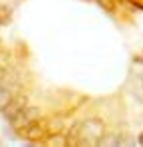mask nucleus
<instances>
[{
    "mask_svg": "<svg viewBox=\"0 0 143 147\" xmlns=\"http://www.w3.org/2000/svg\"><path fill=\"white\" fill-rule=\"evenodd\" d=\"M16 137H20L28 145H46V141L50 139V131H48V125H46V115L34 119L32 123H28L22 129H18Z\"/></svg>",
    "mask_w": 143,
    "mask_h": 147,
    "instance_id": "1",
    "label": "nucleus"
},
{
    "mask_svg": "<svg viewBox=\"0 0 143 147\" xmlns=\"http://www.w3.org/2000/svg\"><path fill=\"white\" fill-rule=\"evenodd\" d=\"M44 115V111H42V105H38V103H28L26 107H24L22 111L12 119V121H8V127L16 133L18 129H22V127H26L28 123H32L34 119H38V117H42Z\"/></svg>",
    "mask_w": 143,
    "mask_h": 147,
    "instance_id": "2",
    "label": "nucleus"
},
{
    "mask_svg": "<svg viewBox=\"0 0 143 147\" xmlns=\"http://www.w3.org/2000/svg\"><path fill=\"white\" fill-rule=\"evenodd\" d=\"M28 103H30V94L28 92H16V94H12V98L8 99V103L4 105V109L0 111V115L4 117L6 123L12 121Z\"/></svg>",
    "mask_w": 143,
    "mask_h": 147,
    "instance_id": "3",
    "label": "nucleus"
},
{
    "mask_svg": "<svg viewBox=\"0 0 143 147\" xmlns=\"http://www.w3.org/2000/svg\"><path fill=\"white\" fill-rule=\"evenodd\" d=\"M127 92L131 94V98L135 99L137 103L143 105V70L135 72L131 70L129 78H127Z\"/></svg>",
    "mask_w": 143,
    "mask_h": 147,
    "instance_id": "4",
    "label": "nucleus"
},
{
    "mask_svg": "<svg viewBox=\"0 0 143 147\" xmlns=\"http://www.w3.org/2000/svg\"><path fill=\"white\" fill-rule=\"evenodd\" d=\"M94 2L105 12V14H109L111 18H115V20H119V22H123L121 14H131L129 10H125V8L119 4L117 0H94Z\"/></svg>",
    "mask_w": 143,
    "mask_h": 147,
    "instance_id": "5",
    "label": "nucleus"
},
{
    "mask_svg": "<svg viewBox=\"0 0 143 147\" xmlns=\"http://www.w3.org/2000/svg\"><path fill=\"white\" fill-rule=\"evenodd\" d=\"M14 18V6L8 4V2H2L0 4V24L2 26H8Z\"/></svg>",
    "mask_w": 143,
    "mask_h": 147,
    "instance_id": "6",
    "label": "nucleus"
},
{
    "mask_svg": "<svg viewBox=\"0 0 143 147\" xmlns=\"http://www.w3.org/2000/svg\"><path fill=\"white\" fill-rule=\"evenodd\" d=\"M12 98V92L10 90H6L4 86H0V111L4 109V105L8 103V99Z\"/></svg>",
    "mask_w": 143,
    "mask_h": 147,
    "instance_id": "7",
    "label": "nucleus"
},
{
    "mask_svg": "<svg viewBox=\"0 0 143 147\" xmlns=\"http://www.w3.org/2000/svg\"><path fill=\"white\" fill-rule=\"evenodd\" d=\"M0 58H4V60H10V50L4 46V40L0 38Z\"/></svg>",
    "mask_w": 143,
    "mask_h": 147,
    "instance_id": "8",
    "label": "nucleus"
},
{
    "mask_svg": "<svg viewBox=\"0 0 143 147\" xmlns=\"http://www.w3.org/2000/svg\"><path fill=\"white\" fill-rule=\"evenodd\" d=\"M6 74H8V66H4V64L0 62V86H2V82H4V78H6Z\"/></svg>",
    "mask_w": 143,
    "mask_h": 147,
    "instance_id": "9",
    "label": "nucleus"
},
{
    "mask_svg": "<svg viewBox=\"0 0 143 147\" xmlns=\"http://www.w3.org/2000/svg\"><path fill=\"white\" fill-rule=\"evenodd\" d=\"M135 143H137V145H143V129L135 135Z\"/></svg>",
    "mask_w": 143,
    "mask_h": 147,
    "instance_id": "10",
    "label": "nucleus"
},
{
    "mask_svg": "<svg viewBox=\"0 0 143 147\" xmlns=\"http://www.w3.org/2000/svg\"><path fill=\"white\" fill-rule=\"evenodd\" d=\"M0 28H2V24H0Z\"/></svg>",
    "mask_w": 143,
    "mask_h": 147,
    "instance_id": "11",
    "label": "nucleus"
}]
</instances>
